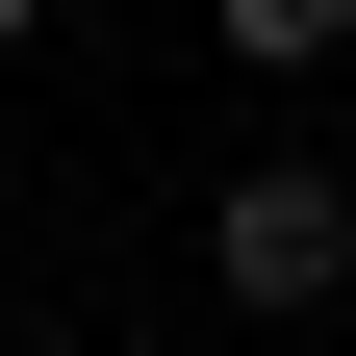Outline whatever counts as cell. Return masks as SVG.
<instances>
[{
    "instance_id": "cell-3",
    "label": "cell",
    "mask_w": 356,
    "mask_h": 356,
    "mask_svg": "<svg viewBox=\"0 0 356 356\" xmlns=\"http://www.w3.org/2000/svg\"><path fill=\"white\" fill-rule=\"evenodd\" d=\"M26 26H51V0H0V51H26Z\"/></svg>"
},
{
    "instance_id": "cell-1",
    "label": "cell",
    "mask_w": 356,
    "mask_h": 356,
    "mask_svg": "<svg viewBox=\"0 0 356 356\" xmlns=\"http://www.w3.org/2000/svg\"><path fill=\"white\" fill-rule=\"evenodd\" d=\"M204 280H229L254 331H305V305L356 280V178H331V153H254L229 204H204Z\"/></svg>"
},
{
    "instance_id": "cell-2",
    "label": "cell",
    "mask_w": 356,
    "mask_h": 356,
    "mask_svg": "<svg viewBox=\"0 0 356 356\" xmlns=\"http://www.w3.org/2000/svg\"><path fill=\"white\" fill-rule=\"evenodd\" d=\"M204 51H229V76H331V51H356V0H204Z\"/></svg>"
}]
</instances>
